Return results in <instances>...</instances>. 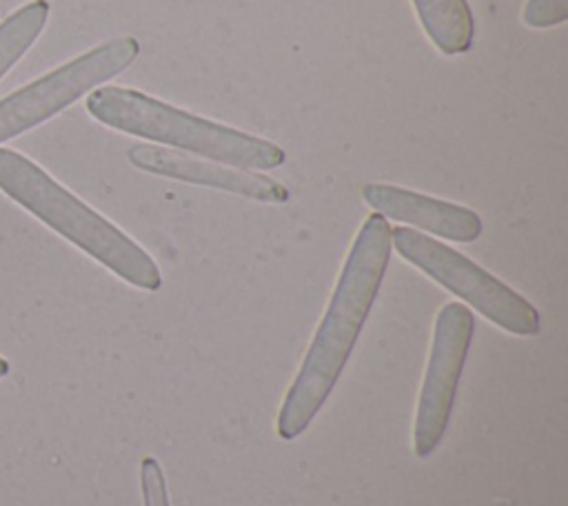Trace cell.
Returning a JSON list of instances; mask_svg holds the SVG:
<instances>
[{"instance_id":"obj_7","label":"cell","mask_w":568,"mask_h":506,"mask_svg":"<svg viewBox=\"0 0 568 506\" xmlns=\"http://www.w3.org/2000/svg\"><path fill=\"white\" fill-rule=\"evenodd\" d=\"M126 158L135 169L153 175H164L171 180L235 193L257 202L282 204L288 200V189L268 175L229 166V164L182 153L175 149H166L158 144H133L129 146Z\"/></svg>"},{"instance_id":"obj_4","label":"cell","mask_w":568,"mask_h":506,"mask_svg":"<svg viewBox=\"0 0 568 506\" xmlns=\"http://www.w3.org/2000/svg\"><path fill=\"white\" fill-rule=\"evenodd\" d=\"M390 244L406 262L455 293L499 328L524 337L539 333V311L524 295L459 251L408 226L390 229Z\"/></svg>"},{"instance_id":"obj_12","label":"cell","mask_w":568,"mask_h":506,"mask_svg":"<svg viewBox=\"0 0 568 506\" xmlns=\"http://www.w3.org/2000/svg\"><path fill=\"white\" fill-rule=\"evenodd\" d=\"M521 18L532 29H548L568 18V0H528Z\"/></svg>"},{"instance_id":"obj_1","label":"cell","mask_w":568,"mask_h":506,"mask_svg":"<svg viewBox=\"0 0 568 506\" xmlns=\"http://www.w3.org/2000/svg\"><path fill=\"white\" fill-rule=\"evenodd\" d=\"M390 249V224L373 211L348 249L324 317L277 411L280 439L302 435L335 388L382 286Z\"/></svg>"},{"instance_id":"obj_6","label":"cell","mask_w":568,"mask_h":506,"mask_svg":"<svg viewBox=\"0 0 568 506\" xmlns=\"http://www.w3.org/2000/svg\"><path fill=\"white\" fill-rule=\"evenodd\" d=\"M473 331L475 317L468 306L448 302L439 308L413 426V451L422 459L428 457L446 435Z\"/></svg>"},{"instance_id":"obj_10","label":"cell","mask_w":568,"mask_h":506,"mask_svg":"<svg viewBox=\"0 0 568 506\" xmlns=\"http://www.w3.org/2000/svg\"><path fill=\"white\" fill-rule=\"evenodd\" d=\"M49 20V2L33 0L0 22V78L29 51Z\"/></svg>"},{"instance_id":"obj_5","label":"cell","mask_w":568,"mask_h":506,"mask_svg":"<svg viewBox=\"0 0 568 506\" xmlns=\"http://www.w3.org/2000/svg\"><path fill=\"white\" fill-rule=\"evenodd\" d=\"M138 53L140 44L135 38H113L9 93L0 100V144L42 124L84 93L109 82L122 73Z\"/></svg>"},{"instance_id":"obj_2","label":"cell","mask_w":568,"mask_h":506,"mask_svg":"<svg viewBox=\"0 0 568 506\" xmlns=\"http://www.w3.org/2000/svg\"><path fill=\"white\" fill-rule=\"evenodd\" d=\"M0 189L120 280L144 291L162 286L158 264L138 242L55 182L36 162L7 146H0Z\"/></svg>"},{"instance_id":"obj_11","label":"cell","mask_w":568,"mask_h":506,"mask_svg":"<svg viewBox=\"0 0 568 506\" xmlns=\"http://www.w3.org/2000/svg\"><path fill=\"white\" fill-rule=\"evenodd\" d=\"M140 488L144 506H171L166 479L155 457H142L140 462Z\"/></svg>"},{"instance_id":"obj_9","label":"cell","mask_w":568,"mask_h":506,"mask_svg":"<svg viewBox=\"0 0 568 506\" xmlns=\"http://www.w3.org/2000/svg\"><path fill=\"white\" fill-rule=\"evenodd\" d=\"M413 4L426 36L442 53L457 55L470 49L475 22L466 0H413Z\"/></svg>"},{"instance_id":"obj_13","label":"cell","mask_w":568,"mask_h":506,"mask_svg":"<svg viewBox=\"0 0 568 506\" xmlns=\"http://www.w3.org/2000/svg\"><path fill=\"white\" fill-rule=\"evenodd\" d=\"M7 373H9V362L0 355V380H2Z\"/></svg>"},{"instance_id":"obj_8","label":"cell","mask_w":568,"mask_h":506,"mask_svg":"<svg viewBox=\"0 0 568 506\" xmlns=\"http://www.w3.org/2000/svg\"><path fill=\"white\" fill-rule=\"evenodd\" d=\"M362 198L366 204L395 222L424 229L444 240L453 242H473L481 235V217L462 204L430 198L395 184H364Z\"/></svg>"},{"instance_id":"obj_3","label":"cell","mask_w":568,"mask_h":506,"mask_svg":"<svg viewBox=\"0 0 568 506\" xmlns=\"http://www.w3.org/2000/svg\"><path fill=\"white\" fill-rule=\"evenodd\" d=\"M87 111L115 131L246 171L277 169L286 160L284 149L266 138L182 111L126 87L93 89Z\"/></svg>"}]
</instances>
